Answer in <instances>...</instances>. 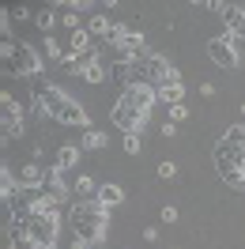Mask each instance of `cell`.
<instances>
[{"label": "cell", "instance_id": "4dcf8cb0", "mask_svg": "<svg viewBox=\"0 0 245 249\" xmlns=\"http://www.w3.org/2000/svg\"><path fill=\"white\" fill-rule=\"evenodd\" d=\"M158 132H162V136L170 140V136H177V124H174V121H166V124H158Z\"/></svg>", "mask_w": 245, "mask_h": 249}, {"label": "cell", "instance_id": "30bf717a", "mask_svg": "<svg viewBox=\"0 0 245 249\" xmlns=\"http://www.w3.org/2000/svg\"><path fill=\"white\" fill-rule=\"evenodd\" d=\"M223 27H227V34H234V38H245V8L223 4Z\"/></svg>", "mask_w": 245, "mask_h": 249}, {"label": "cell", "instance_id": "83f0119b", "mask_svg": "<svg viewBox=\"0 0 245 249\" xmlns=\"http://www.w3.org/2000/svg\"><path fill=\"white\" fill-rule=\"evenodd\" d=\"M185 117H189V106H185V102H181V106H170V121H174V124H181Z\"/></svg>", "mask_w": 245, "mask_h": 249}, {"label": "cell", "instance_id": "ba28073f", "mask_svg": "<svg viewBox=\"0 0 245 249\" xmlns=\"http://www.w3.org/2000/svg\"><path fill=\"white\" fill-rule=\"evenodd\" d=\"M31 238L42 249H53V246H57V238H61V215H57V212H49V215H34L31 219Z\"/></svg>", "mask_w": 245, "mask_h": 249}, {"label": "cell", "instance_id": "277c9868", "mask_svg": "<svg viewBox=\"0 0 245 249\" xmlns=\"http://www.w3.org/2000/svg\"><path fill=\"white\" fill-rule=\"evenodd\" d=\"M0 57H4L12 76H42L46 72V61L27 42H0Z\"/></svg>", "mask_w": 245, "mask_h": 249}, {"label": "cell", "instance_id": "2e32d148", "mask_svg": "<svg viewBox=\"0 0 245 249\" xmlns=\"http://www.w3.org/2000/svg\"><path fill=\"white\" fill-rule=\"evenodd\" d=\"M79 155H83V147L64 143L61 151H57V162H53V166H57V170H68V166H76V162H79Z\"/></svg>", "mask_w": 245, "mask_h": 249}, {"label": "cell", "instance_id": "d4e9b609", "mask_svg": "<svg viewBox=\"0 0 245 249\" xmlns=\"http://www.w3.org/2000/svg\"><path fill=\"white\" fill-rule=\"evenodd\" d=\"M109 27H113V23H109L106 16H94L91 23H87V31H91V34H98V38H102V34H109Z\"/></svg>", "mask_w": 245, "mask_h": 249}, {"label": "cell", "instance_id": "d6a6232c", "mask_svg": "<svg viewBox=\"0 0 245 249\" xmlns=\"http://www.w3.org/2000/svg\"><path fill=\"white\" fill-rule=\"evenodd\" d=\"M12 19H31V12H27L23 4H19V8H12Z\"/></svg>", "mask_w": 245, "mask_h": 249}, {"label": "cell", "instance_id": "836d02e7", "mask_svg": "<svg viewBox=\"0 0 245 249\" xmlns=\"http://www.w3.org/2000/svg\"><path fill=\"white\" fill-rule=\"evenodd\" d=\"M200 94H204V98H215V83H200Z\"/></svg>", "mask_w": 245, "mask_h": 249}, {"label": "cell", "instance_id": "603a6c76", "mask_svg": "<svg viewBox=\"0 0 245 249\" xmlns=\"http://www.w3.org/2000/svg\"><path fill=\"white\" fill-rule=\"evenodd\" d=\"M79 193V196H83V200H91V196H98V189H94V178H79L76 185H72Z\"/></svg>", "mask_w": 245, "mask_h": 249}, {"label": "cell", "instance_id": "cb8c5ba5", "mask_svg": "<svg viewBox=\"0 0 245 249\" xmlns=\"http://www.w3.org/2000/svg\"><path fill=\"white\" fill-rule=\"evenodd\" d=\"M223 140H227V143H238V147H245V124H230L227 132H223Z\"/></svg>", "mask_w": 245, "mask_h": 249}, {"label": "cell", "instance_id": "9a60e30c", "mask_svg": "<svg viewBox=\"0 0 245 249\" xmlns=\"http://www.w3.org/2000/svg\"><path fill=\"white\" fill-rule=\"evenodd\" d=\"M124 193L121 185H98V204H106V208H117V204H124Z\"/></svg>", "mask_w": 245, "mask_h": 249}, {"label": "cell", "instance_id": "7c38bea8", "mask_svg": "<svg viewBox=\"0 0 245 249\" xmlns=\"http://www.w3.org/2000/svg\"><path fill=\"white\" fill-rule=\"evenodd\" d=\"M16 178H19V185H27V189H46L49 170H42L38 162H27V166H23V170H19Z\"/></svg>", "mask_w": 245, "mask_h": 249}, {"label": "cell", "instance_id": "44dd1931", "mask_svg": "<svg viewBox=\"0 0 245 249\" xmlns=\"http://www.w3.org/2000/svg\"><path fill=\"white\" fill-rule=\"evenodd\" d=\"M8 238H12V242H8V249H42L31 234H8Z\"/></svg>", "mask_w": 245, "mask_h": 249}, {"label": "cell", "instance_id": "4316f807", "mask_svg": "<svg viewBox=\"0 0 245 249\" xmlns=\"http://www.w3.org/2000/svg\"><path fill=\"white\" fill-rule=\"evenodd\" d=\"M158 178H162V181H170V178H177V166H174L170 159H162V162H158Z\"/></svg>", "mask_w": 245, "mask_h": 249}, {"label": "cell", "instance_id": "7a4b0ae2", "mask_svg": "<svg viewBox=\"0 0 245 249\" xmlns=\"http://www.w3.org/2000/svg\"><path fill=\"white\" fill-rule=\"evenodd\" d=\"M34 94L42 98V106H46V113L53 117V121L72 124V128H91V117H87V109L79 106L72 94H64L61 87H53V83H42V79H38Z\"/></svg>", "mask_w": 245, "mask_h": 249}, {"label": "cell", "instance_id": "3957f363", "mask_svg": "<svg viewBox=\"0 0 245 249\" xmlns=\"http://www.w3.org/2000/svg\"><path fill=\"white\" fill-rule=\"evenodd\" d=\"M215 170H219V178H223L227 185L245 189V147L219 140L215 143Z\"/></svg>", "mask_w": 245, "mask_h": 249}, {"label": "cell", "instance_id": "d6986e66", "mask_svg": "<svg viewBox=\"0 0 245 249\" xmlns=\"http://www.w3.org/2000/svg\"><path fill=\"white\" fill-rule=\"evenodd\" d=\"M106 132H98V128H83V143H79V147H87V151H102V147H106Z\"/></svg>", "mask_w": 245, "mask_h": 249}, {"label": "cell", "instance_id": "7402d4cb", "mask_svg": "<svg viewBox=\"0 0 245 249\" xmlns=\"http://www.w3.org/2000/svg\"><path fill=\"white\" fill-rule=\"evenodd\" d=\"M34 23H38V31H53V23H57V12H53V8H42V12L34 16Z\"/></svg>", "mask_w": 245, "mask_h": 249}, {"label": "cell", "instance_id": "ac0fdd59", "mask_svg": "<svg viewBox=\"0 0 245 249\" xmlns=\"http://www.w3.org/2000/svg\"><path fill=\"white\" fill-rule=\"evenodd\" d=\"M106 42H109L113 49H124L128 42H132V31H128L124 23H113V27H109V34H106Z\"/></svg>", "mask_w": 245, "mask_h": 249}, {"label": "cell", "instance_id": "ffe728a7", "mask_svg": "<svg viewBox=\"0 0 245 249\" xmlns=\"http://www.w3.org/2000/svg\"><path fill=\"white\" fill-rule=\"evenodd\" d=\"M16 189H19V178L4 166V170H0V196H4V204L12 200V193H16Z\"/></svg>", "mask_w": 245, "mask_h": 249}, {"label": "cell", "instance_id": "4fadbf2b", "mask_svg": "<svg viewBox=\"0 0 245 249\" xmlns=\"http://www.w3.org/2000/svg\"><path fill=\"white\" fill-rule=\"evenodd\" d=\"M68 53H72V57H79V61L91 53V31H87V27H79V31L68 34Z\"/></svg>", "mask_w": 245, "mask_h": 249}, {"label": "cell", "instance_id": "8fae6325", "mask_svg": "<svg viewBox=\"0 0 245 249\" xmlns=\"http://www.w3.org/2000/svg\"><path fill=\"white\" fill-rule=\"evenodd\" d=\"M79 76L87 79V83H102V79L109 76L106 68H102V61H98V49H91V53L79 61Z\"/></svg>", "mask_w": 245, "mask_h": 249}, {"label": "cell", "instance_id": "5b68a950", "mask_svg": "<svg viewBox=\"0 0 245 249\" xmlns=\"http://www.w3.org/2000/svg\"><path fill=\"white\" fill-rule=\"evenodd\" d=\"M140 83H147V87H166V83H181V76H177V68L162 57V53H151L147 61L140 64Z\"/></svg>", "mask_w": 245, "mask_h": 249}, {"label": "cell", "instance_id": "6da1fadb", "mask_svg": "<svg viewBox=\"0 0 245 249\" xmlns=\"http://www.w3.org/2000/svg\"><path fill=\"white\" fill-rule=\"evenodd\" d=\"M109 212H113V208L98 204V196L72 204V212H68V227H72V249H94L98 242H106Z\"/></svg>", "mask_w": 245, "mask_h": 249}, {"label": "cell", "instance_id": "5bb4252c", "mask_svg": "<svg viewBox=\"0 0 245 249\" xmlns=\"http://www.w3.org/2000/svg\"><path fill=\"white\" fill-rule=\"evenodd\" d=\"M46 185H49V193H53L61 204H68V193H76V189H68V178H64V170H57V166L49 170V181H46Z\"/></svg>", "mask_w": 245, "mask_h": 249}, {"label": "cell", "instance_id": "f546056e", "mask_svg": "<svg viewBox=\"0 0 245 249\" xmlns=\"http://www.w3.org/2000/svg\"><path fill=\"white\" fill-rule=\"evenodd\" d=\"M162 223H177V208H174V204L162 208Z\"/></svg>", "mask_w": 245, "mask_h": 249}, {"label": "cell", "instance_id": "e0dca14e", "mask_svg": "<svg viewBox=\"0 0 245 249\" xmlns=\"http://www.w3.org/2000/svg\"><path fill=\"white\" fill-rule=\"evenodd\" d=\"M158 102H166V106H181L185 98V83H166V87H158Z\"/></svg>", "mask_w": 245, "mask_h": 249}, {"label": "cell", "instance_id": "f1b7e54d", "mask_svg": "<svg viewBox=\"0 0 245 249\" xmlns=\"http://www.w3.org/2000/svg\"><path fill=\"white\" fill-rule=\"evenodd\" d=\"M140 147H143V143H140L136 132H132V136H124V151H128V155H140Z\"/></svg>", "mask_w": 245, "mask_h": 249}, {"label": "cell", "instance_id": "484cf974", "mask_svg": "<svg viewBox=\"0 0 245 249\" xmlns=\"http://www.w3.org/2000/svg\"><path fill=\"white\" fill-rule=\"evenodd\" d=\"M46 53L53 57V61H64V53H68V49H61V42H57V38H46Z\"/></svg>", "mask_w": 245, "mask_h": 249}, {"label": "cell", "instance_id": "1f68e13d", "mask_svg": "<svg viewBox=\"0 0 245 249\" xmlns=\"http://www.w3.org/2000/svg\"><path fill=\"white\" fill-rule=\"evenodd\" d=\"M64 27H68V34H72V31H79V19L72 16V12H68V16H64Z\"/></svg>", "mask_w": 245, "mask_h": 249}, {"label": "cell", "instance_id": "8992f818", "mask_svg": "<svg viewBox=\"0 0 245 249\" xmlns=\"http://www.w3.org/2000/svg\"><path fill=\"white\" fill-rule=\"evenodd\" d=\"M109 117H113V124L121 128L124 136H132V132L140 136V128L147 124V117H151V113H143L140 106H132V102H124V98H117V102H113V109H109Z\"/></svg>", "mask_w": 245, "mask_h": 249}, {"label": "cell", "instance_id": "9c48e42d", "mask_svg": "<svg viewBox=\"0 0 245 249\" xmlns=\"http://www.w3.org/2000/svg\"><path fill=\"white\" fill-rule=\"evenodd\" d=\"M0 124H4V136H12V140L23 136V109H19V102L12 94L0 98Z\"/></svg>", "mask_w": 245, "mask_h": 249}, {"label": "cell", "instance_id": "52a82bcc", "mask_svg": "<svg viewBox=\"0 0 245 249\" xmlns=\"http://www.w3.org/2000/svg\"><path fill=\"white\" fill-rule=\"evenodd\" d=\"M208 57H211L219 68H238L242 64V53H238V42H234V34H215L211 42H208Z\"/></svg>", "mask_w": 245, "mask_h": 249}]
</instances>
